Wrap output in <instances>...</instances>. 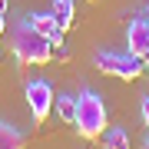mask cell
<instances>
[{"instance_id": "cell-12", "label": "cell", "mask_w": 149, "mask_h": 149, "mask_svg": "<svg viewBox=\"0 0 149 149\" xmlns=\"http://www.w3.org/2000/svg\"><path fill=\"white\" fill-rule=\"evenodd\" d=\"M0 13H7V0H0Z\"/></svg>"}, {"instance_id": "cell-7", "label": "cell", "mask_w": 149, "mask_h": 149, "mask_svg": "<svg viewBox=\"0 0 149 149\" xmlns=\"http://www.w3.org/2000/svg\"><path fill=\"white\" fill-rule=\"evenodd\" d=\"M0 149H27V133L10 123H0Z\"/></svg>"}, {"instance_id": "cell-5", "label": "cell", "mask_w": 149, "mask_h": 149, "mask_svg": "<svg viewBox=\"0 0 149 149\" xmlns=\"http://www.w3.org/2000/svg\"><path fill=\"white\" fill-rule=\"evenodd\" d=\"M126 47H129V53H136V56H149V13L146 17H136L133 23H129V30H126Z\"/></svg>"}, {"instance_id": "cell-1", "label": "cell", "mask_w": 149, "mask_h": 149, "mask_svg": "<svg viewBox=\"0 0 149 149\" xmlns=\"http://www.w3.org/2000/svg\"><path fill=\"white\" fill-rule=\"evenodd\" d=\"M10 50H13V56L20 60L23 66H43L47 60H53V43L43 37V33H37L27 20L17 23L13 40H10Z\"/></svg>"}, {"instance_id": "cell-11", "label": "cell", "mask_w": 149, "mask_h": 149, "mask_svg": "<svg viewBox=\"0 0 149 149\" xmlns=\"http://www.w3.org/2000/svg\"><path fill=\"white\" fill-rule=\"evenodd\" d=\"M143 123H146V129H149V93L143 96Z\"/></svg>"}, {"instance_id": "cell-9", "label": "cell", "mask_w": 149, "mask_h": 149, "mask_svg": "<svg viewBox=\"0 0 149 149\" xmlns=\"http://www.w3.org/2000/svg\"><path fill=\"white\" fill-rule=\"evenodd\" d=\"M103 149H129V133L123 126H106V133H103Z\"/></svg>"}, {"instance_id": "cell-3", "label": "cell", "mask_w": 149, "mask_h": 149, "mask_svg": "<svg viewBox=\"0 0 149 149\" xmlns=\"http://www.w3.org/2000/svg\"><path fill=\"white\" fill-rule=\"evenodd\" d=\"M93 66L106 76H119V80H136V76L146 73V60L136 53H116V50H100L93 56Z\"/></svg>"}, {"instance_id": "cell-8", "label": "cell", "mask_w": 149, "mask_h": 149, "mask_svg": "<svg viewBox=\"0 0 149 149\" xmlns=\"http://www.w3.org/2000/svg\"><path fill=\"white\" fill-rule=\"evenodd\" d=\"M50 13H53L56 27L63 30V33L73 27V17H76V10H73V0H53V10H50Z\"/></svg>"}, {"instance_id": "cell-14", "label": "cell", "mask_w": 149, "mask_h": 149, "mask_svg": "<svg viewBox=\"0 0 149 149\" xmlns=\"http://www.w3.org/2000/svg\"><path fill=\"white\" fill-rule=\"evenodd\" d=\"M143 149H149V136H146V139H143Z\"/></svg>"}, {"instance_id": "cell-15", "label": "cell", "mask_w": 149, "mask_h": 149, "mask_svg": "<svg viewBox=\"0 0 149 149\" xmlns=\"http://www.w3.org/2000/svg\"><path fill=\"white\" fill-rule=\"evenodd\" d=\"M146 73H149V56H146Z\"/></svg>"}, {"instance_id": "cell-4", "label": "cell", "mask_w": 149, "mask_h": 149, "mask_svg": "<svg viewBox=\"0 0 149 149\" xmlns=\"http://www.w3.org/2000/svg\"><path fill=\"white\" fill-rule=\"evenodd\" d=\"M53 86H50L47 80H30L27 83V106H30V116L37 126H43L47 123V116L53 113Z\"/></svg>"}, {"instance_id": "cell-6", "label": "cell", "mask_w": 149, "mask_h": 149, "mask_svg": "<svg viewBox=\"0 0 149 149\" xmlns=\"http://www.w3.org/2000/svg\"><path fill=\"white\" fill-rule=\"evenodd\" d=\"M27 23H30L37 33H43V37L53 43V47H60V43H63V30L56 27L53 13H30V17H27Z\"/></svg>"}, {"instance_id": "cell-13", "label": "cell", "mask_w": 149, "mask_h": 149, "mask_svg": "<svg viewBox=\"0 0 149 149\" xmlns=\"http://www.w3.org/2000/svg\"><path fill=\"white\" fill-rule=\"evenodd\" d=\"M0 37H3V13H0Z\"/></svg>"}, {"instance_id": "cell-16", "label": "cell", "mask_w": 149, "mask_h": 149, "mask_svg": "<svg viewBox=\"0 0 149 149\" xmlns=\"http://www.w3.org/2000/svg\"><path fill=\"white\" fill-rule=\"evenodd\" d=\"M90 3H93V0H90Z\"/></svg>"}, {"instance_id": "cell-2", "label": "cell", "mask_w": 149, "mask_h": 149, "mask_svg": "<svg viewBox=\"0 0 149 149\" xmlns=\"http://www.w3.org/2000/svg\"><path fill=\"white\" fill-rule=\"evenodd\" d=\"M76 133L83 139H100L106 133V106H103L100 93L93 90H83L76 96V119H73Z\"/></svg>"}, {"instance_id": "cell-17", "label": "cell", "mask_w": 149, "mask_h": 149, "mask_svg": "<svg viewBox=\"0 0 149 149\" xmlns=\"http://www.w3.org/2000/svg\"><path fill=\"white\" fill-rule=\"evenodd\" d=\"M146 10H149V7H146Z\"/></svg>"}, {"instance_id": "cell-10", "label": "cell", "mask_w": 149, "mask_h": 149, "mask_svg": "<svg viewBox=\"0 0 149 149\" xmlns=\"http://www.w3.org/2000/svg\"><path fill=\"white\" fill-rule=\"evenodd\" d=\"M53 109H56V116L63 119V123H73V119H76V96L60 93L56 100H53Z\"/></svg>"}]
</instances>
